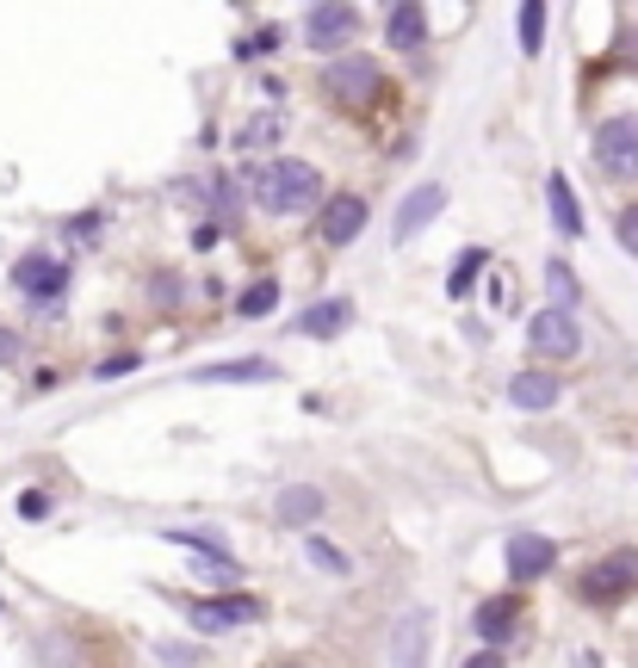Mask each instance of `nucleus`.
Masks as SVG:
<instances>
[{
    "label": "nucleus",
    "instance_id": "10",
    "mask_svg": "<svg viewBox=\"0 0 638 668\" xmlns=\"http://www.w3.org/2000/svg\"><path fill=\"white\" fill-rule=\"evenodd\" d=\"M552 563H558V545L540 533H515L508 538V575L515 582H540V575H552Z\"/></svg>",
    "mask_w": 638,
    "mask_h": 668
},
{
    "label": "nucleus",
    "instance_id": "7",
    "mask_svg": "<svg viewBox=\"0 0 638 668\" xmlns=\"http://www.w3.org/2000/svg\"><path fill=\"white\" fill-rule=\"evenodd\" d=\"M638 588V557L619 551L607 557V563H595V570L582 575V600H595V607H607V600H619V594Z\"/></svg>",
    "mask_w": 638,
    "mask_h": 668
},
{
    "label": "nucleus",
    "instance_id": "3",
    "mask_svg": "<svg viewBox=\"0 0 638 668\" xmlns=\"http://www.w3.org/2000/svg\"><path fill=\"white\" fill-rule=\"evenodd\" d=\"M527 347H533L540 360H577V353H582L577 316H570V309H558V304L533 309V323H527Z\"/></svg>",
    "mask_w": 638,
    "mask_h": 668
},
{
    "label": "nucleus",
    "instance_id": "24",
    "mask_svg": "<svg viewBox=\"0 0 638 668\" xmlns=\"http://www.w3.org/2000/svg\"><path fill=\"white\" fill-rule=\"evenodd\" d=\"M310 563H316V570H329V575H348L353 570L348 551H335L329 538H310Z\"/></svg>",
    "mask_w": 638,
    "mask_h": 668
},
{
    "label": "nucleus",
    "instance_id": "8",
    "mask_svg": "<svg viewBox=\"0 0 638 668\" xmlns=\"http://www.w3.org/2000/svg\"><path fill=\"white\" fill-rule=\"evenodd\" d=\"M428 631H434L428 607H409L390 626V668H428Z\"/></svg>",
    "mask_w": 638,
    "mask_h": 668
},
{
    "label": "nucleus",
    "instance_id": "1",
    "mask_svg": "<svg viewBox=\"0 0 638 668\" xmlns=\"http://www.w3.org/2000/svg\"><path fill=\"white\" fill-rule=\"evenodd\" d=\"M316 198H323V173L310 168V161L279 155L267 168H254V205L273 210V217H298V210H310Z\"/></svg>",
    "mask_w": 638,
    "mask_h": 668
},
{
    "label": "nucleus",
    "instance_id": "13",
    "mask_svg": "<svg viewBox=\"0 0 638 668\" xmlns=\"http://www.w3.org/2000/svg\"><path fill=\"white\" fill-rule=\"evenodd\" d=\"M273 514H279V526H310V520L323 514V489L316 483H286L279 501H273Z\"/></svg>",
    "mask_w": 638,
    "mask_h": 668
},
{
    "label": "nucleus",
    "instance_id": "21",
    "mask_svg": "<svg viewBox=\"0 0 638 668\" xmlns=\"http://www.w3.org/2000/svg\"><path fill=\"white\" fill-rule=\"evenodd\" d=\"M273 304H279V279H254V286L242 291V304H236V309H242V316H267Z\"/></svg>",
    "mask_w": 638,
    "mask_h": 668
},
{
    "label": "nucleus",
    "instance_id": "2",
    "mask_svg": "<svg viewBox=\"0 0 638 668\" xmlns=\"http://www.w3.org/2000/svg\"><path fill=\"white\" fill-rule=\"evenodd\" d=\"M323 94L335 106H372V99L385 94V75H378V62L372 57H341L323 69Z\"/></svg>",
    "mask_w": 638,
    "mask_h": 668
},
{
    "label": "nucleus",
    "instance_id": "15",
    "mask_svg": "<svg viewBox=\"0 0 638 668\" xmlns=\"http://www.w3.org/2000/svg\"><path fill=\"white\" fill-rule=\"evenodd\" d=\"M348 316H353L348 297H323V304H310L304 316H298V328H304L310 341H329V335H341V328H348Z\"/></svg>",
    "mask_w": 638,
    "mask_h": 668
},
{
    "label": "nucleus",
    "instance_id": "25",
    "mask_svg": "<svg viewBox=\"0 0 638 668\" xmlns=\"http://www.w3.org/2000/svg\"><path fill=\"white\" fill-rule=\"evenodd\" d=\"M273 136H279V118H273V112H261V118L249 124V131H242V143H273Z\"/></svg>",
    "mask_w": 638,
    "mask_h": 668
},
{
    "label": "nucleus",
    "instance_id": "31",
    "mask_svg": "<svg viewBox=\"0 0 638 668\" xmlns=\"http://www.w3.org/2000/svg\"><path fill=\"white\" fill-rule=\"evenodd\" d=\"M13 353H20V341H13V335H0V360H13Z\"/></svg>",
    "mask_w": 638,
    "mask_h": 668
},
{
    "label": "nucleus",
    "instance_id": "12",
    "mask_svg": "<svg viewBox=\"0 0 638 668\" xmlns=\"http://www.w3.org/2000/svg\"><path fill=\"white\" fill-rule=\"evenodd\" d=\"M13 286H20L25 297L50 304V297H62V286H69V267H62V260H50V254H25L20 267H13Z\"/></svg>",
    "mask_w": 638,
    "mask_h": 668
},
{
    "label": "nucleus",
    "instance_id": "17",
    "mask_svg": "<svg viewBox=\"0 0 638 668\" xmlns=\"http://www.w3.org/2000/svg\"><path fill=\"white\" fill-rule=\"evenodd\" d=\"M545 205H552L558 235H582V205H577V192H570V180H564V173H552V180H545Z\"/></svg>",
    "mask_w": 638,
    "mask_h": 668
},
{
    "label": "nucleus",
    "instance_id": "14",
    "mask_svg": "<svg viewBox=\"0 0 638 668\" xmlns=\"http://www.w3.org/2000/svg\"><path fill=\"white\" fill-rule=\"evenodd\" d=\"M515 619H521V600H515V594H490L484 607H478V619H471V626H478V637L496 649L508 631H515Z\"/></svg>",
    "mask_w": 638,
    "mask_h": 668
},
{
    "label": "nucleus",
    "instance_id": "32",
    "mask_svg": "<svg viewBox=\"0 0 638 668\" xmlns=\"http://www.w3.org/2000/svg\"><path fill=\"white\" fill-rule=\"evenodd\" d=\"M279 668H304V663H279Z\"/></svg>",
    "mask_w": 638,
    "mask_h": 668
},
{
    "label": "nucleus",
    "instance_id": "16",
    "mask_svg": "<svg viewBox=\"0 0 638 668\" xmlns=\"http://www.w3.org/2000/svg\"><path fill=\"white\" fill-rule=\"evenodd\" d=\"M385 32H390V44H397V50H422L428 13L416 7V0H404V7H390V13H385Z\"/></svg>",
    "mask_w": 638,
    "mask_h": 668
},
{
    "label": "nucleus",
    "instance_id": "20",
    "mask_svg": "<svg viewBox=\"0 0 638 668\" xmlns=\"http://www.w3.org/2000/svg\"><path fill=\"white\" fill-rule=\"evenodd\" d=\"M540 44H545V7L540 0H527L521 7V50L527 57H540Z\"/></svg>",
    "mask_w": 638,
    "mask_h": 668
},
{
    "label": "nucleus",
    "instance_id": "6",
    "mask_svg": "<svg viewBox=\"0 0 638 668\" xmlns=\"http://www.w3.org/2000/svg\"><path fill=\"white\" fill-rule=\"evenodd\" d=\"M353 32H360V13H353L348 0H335V7H310V13H304V44H310V50H341Z\"/></svg>",
    "mask_w": 638,
    "mask_h": 668
},
{
    "label": "nucleus",
    "instance_id": "26",
    "mask_svg": "<svg viewBox=\"0 0 638 668\" xmlns=\"http://www.w3.org/2000/svg\"><path fill=\"white\" fill-rule=\"evenodd\" d=\"M619 248L638 254V205H633V210H619Z\"/></svg>",
    "mask_w": 638,
    "mask_h": 668
},
{
    "label": "nucleus",
    "instance_id": "11",
    "mask_svg": "<svg viewBox=\"0 0 638 668\" xmlns=\"http://www.w3.org/2000/svg\"><path fill=\"white\" fill-rule=\"evenodd\" d=\"M441 210H446V186H441V180L416 186V192L404 198V205H397V242H416V235H422L428 223L441 217Z\"/></svg>",
    "mask_w": 638,
    "mask_h": 668
},
{
    "label": "nucleus",
    "instance_id": "30",
    "mask_svg": "<svg viewBox=\"0 0 638 668\" xmlns=\"http://www.w3.org/2000/svg\"><path fill=\"white\" fill-rule=\"evenodd\" d=\"M465 668H503V656H496V649H478V656H471Z\"/></svg>",
    "mask_w": 638,
    "mask_h": 668
},
{
    "label": "nucleus",
    "instance_id": "28",
    "mask_svg": "<svg viewBox=\"0 0 638 668\" xmlns=\"http://www.w3.org/2000/svg\"><path fill=\"white\" fill-rule=\"evenodd\" d=\"M124 372H136V353H118V360H106L94 378H124Z\"/></svg>",
    "mask_w": 638,
    "mask_h": 668
},
{
    "label": "nucleus",
    "instance_id": "18",
    "mask_svg": "<svg viewBox=\"0 0 638 668\" xmlns=\"http://www.w3.org/2000/svg\"><path fill=\"white\" fill-rule=\"evenodd\" d=\"M508 402H515V409H552V402H558V378L521 372V378H508Z\"/></svg>",
    "mask_w": 638,
    "mask_h": 668
},
{
    "label": "nucleus",
    "instance_id": "5",
    "mask_svg": "<svg viewBox=\"0 0 638 668\" xmlns=\"http://www.w3.org/2000/svg\"><path fill=\"white\" fill-rule=\"evenodd\" d=\"M186 619H193L198 631L224 637V631H236V626H254V619H261V600H242V594H224V600H186Z\"/></svg>",
    "mask_w": 638,
    "mask_h": 668
},
{
    "label": "nucleus",
    "instance_id": "19",
    "mask_svg": "<svg viewBox=\"0 0 638 668\" xmlns=\"http://www.w3.org/2000/svg\"><path fill=\"white\" fill-rule=\"evenodd\" d=\"M198 378L205 384H267V378H279V365L273 360H230V365H205Z\"/></svg>",
    "mask_w": 638,
    "mask_h": 668
},
{
    "label": "nucleus",
    "instance_id": "22",
    "mask_svg": "<svg viewBox=\"0 0 638 668\" xmlns=\"http://www.w3.org/2000/svg\"><path fill=\"white\" fill-rule=\"evenodd\" d=\"M545 286H552L558 309H570V297H577V272L564 267V260H545Z\"/></svg>",
    "mask_w": 638,
    "mask_h": 668
},
{
    "label": "nucleus",
    "instance_id": "29",
    "mask_svg": "<svg viewBox=\"0 0 638 668\" xmlns=\"http://www.w3.org/2000/svg\"><path fill=\"white\" fill-rule=\"evenodd\" d=\"M69 235H75V242H94V235H99V217H75V223H69Z\"/></svg>",
    "mask_w": 638,
    "mask_h": 668
},
{
    "label": "nucleus",
    "instance_id": "27",
    "mask_svg": "<svg viewBox=\"0 0 638 668\" xmlns=\"http://www.w3.org/2000/svg\"><path fill=\"white\" fill-rule=\"evenodd\" d=\"M20 514L25 520H44V514H50V496H44V489H25V496H20Z\"/></svg>",
    "mask_w": 638,
    "mask_h": 668
},
{
    "label": "nucleus",
    "instance_id": "9",
    "mask_svg": "<svg viewBox=\"0 0 638 668\" xmlns=\"http://www.w3.org/2000/svg\"><path fill=\"white\" fill-rule=\"evenodd\" d=\"M366 230V198H353V192H335L323 217H316V235L329 242V248H348L353 235Z\"/></svg>",
    "mask_w": 638,
    "mask_h": 668
},
{
    "label": "nucleus",
    "instance_id": "4",
    "mask_svg": "<svg viewBox=\"0 0 638 668\" xmlns=\"http://www.w3.org/2000/svg\"><path fill=\"white\" fill-rule=\"evenodd\" d=\"M595 161L614 180H638V118H607L595 131Z\"/></svg>",
    "mask_w": 638,
    "mask_h": 668
},
{
    "label": "nucleus",
    "instance_id": "23",
    "mask_svg": "<svg viewBox=\"0 0 638 668\" xmlns=\"http://www.w3.org/2000/svg\"><path fill=\"white\" fill-rule=\"evenodd\" d=\"M478 267H484V248H465L459 267H453V279H446V291H453V297H465V291H471V279H478Z\"/></svg>",
    "mask_w": 638,
    "mask_h": 668
}]
</instances>
